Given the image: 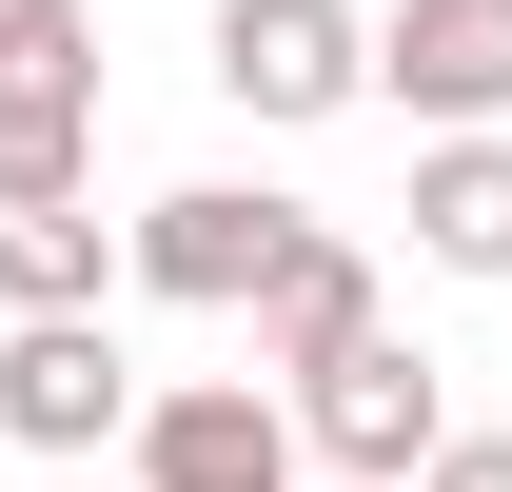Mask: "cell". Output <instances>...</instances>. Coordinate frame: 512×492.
I'll return each mask as SVG.
<instances>
[{
	"label": "cell",
	"mask_w": 512,
	"mask_h": 492,
	"mask_svg": "<svg viewBox=\"0 0 512 492\" xmlns=\"http://www.w3.org/2000/svg\"><path fill=\"white\" fill-rule=\"evenodd\" d=\"M99 197V99H0V217Z\"/></svg>",
	"instance_id": "cell-10"
},
{
	"label": "cell",
	"mask_w": 512,
	"mask_h": 492,
	"mask_svg": "<svg viewBox=\"0 0 512 492\" xmlns=\"http://www.w3.org/2000/svg\"><path fill=\"white\" fill-rule=\"evenodd\" d=\"M138 276V217H99V197H60V217H0V315H99Z\"/></svg>",
	"instance_id": "cell-8"
},
{
	"label": "cell",
	"mask_w": 512,
	"mask_h": 492,
	"mask_svg": "<svg viewBox=\"0 0 512 492\" xmlns=\"http://www.w3.org/2000/svg\"><path fill=\"white\" fill-rule=\"evenodd\" d=\"M138 355H119V315H0V433L20 453H138Z\"/></svg>",
	"instance_id": "cell-3"
},
{
	"label": "cell",
	"mask_w": 512,
	"mask_h": 492,
	"mask_svg": "<svg viewBox=\"0 0 512 492\" xmlns=\"http://www.w3.org/2000/svg\"><path fill=\"white\" fill-rule=\"evenodd\" d=\"M355 335H394V315H375V256H355V237H335V217H316V237H296V276L256 296V374L296 394V374H335V355H355Z\"/></svg>",
	"instance_id": "cell-7"
},
{
	"label": "cell",
	"mask_w": 512,
	"mask_h": 492,
	"mask_svg": "<svg viewBox=\"0 0 512 492\" xmlns=\"http://www.w3.org/2000/svg\"><path fill=\"white\" fill-rule=\"evenodd\" d=\"M138 492H316V433L276 374H178L138 414Z\"/></svg>",
	"instance_id": "cell-4"
},
{
	"label": "cell",
	"mask_w": 512,
	"mask_h": 492,
	"mask_svg": "<svg viewBox=\"0 0 512 492\" xmlns=\"http://www.w3.org/2000/svg\"><path fill=\"white\" fill-rule=\"evenodd\" d=\"M217 99H237V119H355V99H375V20H355V0H217Z\"/></svg>",
	"instance_id": "cell-5"
},
{
	"label": "cell",
	"mask_w": 512,
	"mask_h": 492,
	"mask_svg": "<svg viewBox=\"0 0 512 492\" xmlns=\"http://www.w3.org/2000/svg\"><path fill=\"white\" fill-rule=\"evenodd\" d=\"M296 197H256V178H178V197H138V296H178V315H256L276 276H296Z\"/></svg>",
	"instance_id": "cell-2"
},
{
	"label": "cell",
	"mask_w": 512,
	"mask_h": 492,
	"mask_svg": "<svg viewBox=\"0 0 512 492\" xmlns=\"http://www.w3.org/2000/svg\"><path fill=\"white\" fill-rule=\"evenodd\" d=\"M414 256L434 276H512V138H414Z\"/></svg>",
	"instance_id": "cell-9"
},
{
	"label": "cell",
	"mask_w": 512,
	"mask_h": 492,
	"mask_svg": "<svg viewBox=\"0 0 512 492\" xmlns=\"http://www.w3.org/2000/svg\"><path fill=\"white\" fill-rule=\"evenodd\" d=\"M296 433H316L335 492H414V473L453 453V374L414 355V335H355L335 374H296Z\"/></svg>",
	"instance_id": "cell-1"
},
{
	"label": "cell",
	"mask_w": 512,
	"mask_h": 492,
	"mask_svg": "<svg viewBox=\"0 0 512 492\" xmlns=\"http://www.w3.org/2000/svg\"><path fill=\"white\" fill-rule=\"evenodd\" d=\"M316 492H335V473H316Z\"/></svg>",
	"instance_id": "cell-13"
},
{
	"label": "cell",
	"mask_w": 512,
	"mask_h": 492,
	"mask_svg": "<svg viewBox=\"0 0 512 492\" xmlns=\"http://www.w3.org/2000/svg\"><path fill=\"white\" fill-rule=\"evenodd\" d=\"M375 99L414 138H512V0H375Z\"/></svg>",
	"instance_id": "cell-6"
},
{
	"label": "cell",
	"mask_w": 512,
	"mask_h": 492,
	"mask_svg": "<svg viewBox=\"0 0 512 492\" xmlns=\"http://www.w3.org/2000/svg\"><path fill=\"white\" fill-rule=\"evenodd\" d=\"M0 99H99V0H0Z\"/></svg>",
	"instance_id": "cell-11"
},
{
	"label": "cell",
	"mask_w": 512,
	"mask_h": 492,
	"mask_svg": "<svg viewBox=\"0 0 512 492\" xmlns=\"http://www.w3.org/2000/svg\"><path fill=\"white\" fill-rule=\"evenodd\" d=\"M414 492H512V433H453V453H434Z\"/></svg>",
	"instance_id": "cell-12"
}]
</instances>
